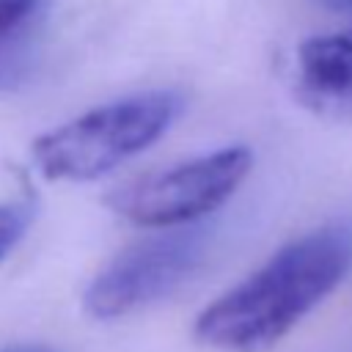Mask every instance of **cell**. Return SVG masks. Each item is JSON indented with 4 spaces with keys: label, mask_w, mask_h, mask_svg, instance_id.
Instances as JSON below:
<instances>
[{
    "label": "cell",
    "mask_w": 352,
    "mask_h": 352,
    "mask_svg": "<svg viewBox=\"0 0 352 352\" xmlns=\"http://www.w3.org/2000/svg\"><path fill=\"white\" fill-rule=\"evenodd\" d=\"M352 272V220L324 223L278 248L195 319V338L220 352H267Z\"/></svg>",
    "instance_id": "cell-1"
},
{
    "label": "cell",
    "mask_w": 352,
    "mask_h": 352,
    "mask_svg": "<svg viewBox=\"0 0 352 352\" xmlns=\"http://www.w3.org/2000/svg\"><path fill=\"white\" fill-rule=\"evenodd\" d=\"M182 107V94L168 88L104 102L36 138L33 165L50 182H94L154 146Z\"/></svg>",
    "instance_id": "cell-2"
},
{
    "label": "cell",
    "mask_w": 352,
    "mask_h": 352,
    "mask_svg": "<svg viewBox=\"0 0 352 352\" xmlns=\"http://www.w3.org/2000/svg\"><path fill=\"white\" fill-rule=\"evenodd\" d=\"M250 168L253 151L248 146H223L116 187L107 192V206L132 226L184 228L220 209L242 187Z\"/></svg>",
    "instance_id": "cell-3"
},
{
    "label": "cell",
    "mask_w": 352,
    "mask_h": 352,
    "mask_svg": "<svg viewBox=\"0 0 352 352\" xmlns=\"http://www.w3.org/2000/svg\"><path fill=\"white\" fill-rule=\"evenodd\" d=\"M206 248V231L187 226L124 248L88 283L82 294L85 314L110 322L168 297L201 267Z\"/></svg>",
    "instance_id": "cell-4"
},
{
    "label": "cell",
    "mask_w": 352,
    "mask_h": 352,
    "mask_svg": "<svg viewBox=\"0 0 352 352\" xmlns=\"http://www.w3.org/2000/svg\"><path fill=\"white\" fill-rule=\"evenodd\" d=\"M292 91L311 113L352 124V28L300 41L292 60Z\"/></svg>",
    "instance_id": "cell-5"
},
{
    "label": "cell",
    "mask_w": 352,
    "mask_h": 352,
    "mask_svg": "<svg viewBox=\"0 0 352 352\" xmlns=\"http://www.w3.org/2000/svg\"><path fill=\"white\" fill-rule=\"evenodd\" d=\"M47 11L50 0H0V91L30 74Z\"/></svg>",
    "instance_id": "cell-6"
},
{
    "label": "cell",
    "mask_w": 352,
    "mask_h": 352,
    "mask_svg": "<svg viewBox=\"0 0 352 352\" xmlns=\"http://www.w3.org/2000/svg\"><path fill=\"white\" fill-rule=\"evenodd\" d=\"M30 226V206L25 204H0V261L16 248Z\"/></svg>",
    "instance_id": "cell-7"
},
{
    "label": "cell",
    "mask_w": 352,
    "mask_h": 352,
    "mask_svg": "<svg viewBox=\"0 0 352 352\" xmlns=\"http://www.w3.org/2000/svg\"><path fill=\"white\" fill-rule=\"evenodd\" d=\"M316 3L330 11H338V14H352V0H316Z\"/></svg>",
    "instance_id": "cell-8"
},
{
    "label": "cell",
    "mask_w": 352,
    "mask_h": 352,
    "mask_svg": "<svg viewBox=\"0 0 352 352\" xmlns=\"http://www.w3.org/2000/svg\"><path fill=\"white\" fill-rule=\"evenodd\" d=\"M0 352H55V349H50L44 344H16V346H6Z\"/></svg>",
    "instance_id": "cell-9"
}]
</instances>
